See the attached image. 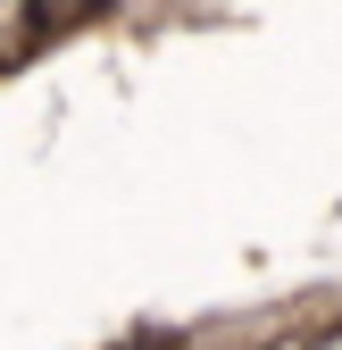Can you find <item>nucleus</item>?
Listing matches in <instances>:
<instances>
[{"mask_svg":"<svg viewBox=\"0 0 342 350\" xmlns=\"http://www.w3.org/2000/svg\"><path fill=\"white\" fill-rule=\"evenodd\" d=\"M101 9H117V0H25V33L59 42V33H75V25H92Z\"/></svg>","mask_w":342,"mask_h":350,"instance_id":"obj_1","label":"nucleus"},{"mask_svg":"<svg viewBox=\"0 0 342 350\" xmlns=\"http://www.w3.org/2000/svg\"><path fill=\"white\" fill-rule=\"evenodd\" d=\"M317 350H342V317H334V325H326V334H317Z\"/></svg>","mask_w":342,"mask_h":350,"instance_id":"obj_2","label":"nucleus"}]
</instances>
